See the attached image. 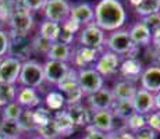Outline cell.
Masks as SVG:
<instances>
[{
  "mask_svg": "<svg viewBox=\"0 0 160 139\" xmlns=\"http://www.w3.org/2000/svg\"><path fill=\"white\" fill-rule=\"evenodd\" d=\"M125 125H127V128L130 129V131L137 132V131H139L141 128L146 127V118H145V116H142V114L134 113L130 118L125 121Z\"/></svg>",
  "mask_w": 160,
  "mask_h": 139,
  "instance_id": "cell-36",
  "label": "cell"
},
{
  "mask_svg": "<svg viewBox=\"0 0 160 139\" xmlns=\"http://www.w3.org/2000/svg\"><path fill=\"white\" fill-rule=\"evenodd\" d=\"M0 139H6V138H3V137H2V135H0Z\"/></svg>",
  "mask_w": 160,
  "mask_h": 139,
  "instance_id": "cell-53",
  "label": "cell"
},
{
  "mask_svg": "<svg viewBox=\"0 0 160 139\" xmlns=\"http://www.w3.org/2000/svg\"><path fill=\"white\" fill-rule=\"evenodd\" d=\"M8 25H10V32L13 35H28V32L33 27V17L27 8L21 7V6H15L13 14H11L10 20H8Z\"/></svg>",
  "mask_w": 160,
  "mask_h": 139,
  "instance_id": "cell-5",
  "label": "cell"
},
{
  "mask_svg": "<svg viewBox=\"0 0 160 139\" xmlns=\"http://www.w3.org/2000/svg\"><path fill=\"white\" fill-rule=\"evenodd\" d=\"M8 57H14L20 60L21 63L28 61L33 53L32 49V39L28 35H13L8 33Z\"/></svg>",
  "mask_w": 160,
  "mask_h": 139,
  "instance_id": "cell-4",
  "label": "cell"
},
{
  "mask_svg": "<svg viewBox=\"0 0 160 139\" xmlns=\"http://www.w3.org/2000/svg\"><path fill=\"white\" fill-rule=\"evenodd\" d=\"M87 103L89 110L93 111H102V110H110L114 103V99L112 95V89L103 86L95 93H91L87 96Z\"/></svg>",
  "mask_w": 160,
  "mask_h": 139,
  "instance_id": "cell-11",
  "label": "cell"
},
{
  "mask_svg": "<svg viewBox=\"0 0 160 139\" xmlns=\"http://www.w3.org/2000/svg\"><path fill=\"white\" fill-rule=\"evenodd\" d=\"M8 2H13V3H18V0H8Z\"/></svg>",
  "mask_w": 160,
  "mask_h": 139,
  "instance_id": "cell-52",
  "label": "cell"
},
{
  "mask_svg": "<svg viewBox=\"0 0 160 139\" xmlns=\"http://www.w3.org/2000/svg\"><path fill=\"white\" fill-rule=\"evenodd\" d=\"M53 121L57 127V131L60 137H70L74 132V129H75V125L72 124L71 118H70V116L67 114V111L64 109L60 111H56V114L53 116Z\"/></svg>",
  "mask_w": 160,
  "mask_h": 139,
  "instance_id": "cell-24",
  "label": "cell"
},
{
  "mask_svg": "<svg viewBox=\"0 0 160 139\" xmlns=\"http://www.w3.org/2000/svg\"><path fill=\"white\" fill-rule=\"evenodd\" d=\"M103 47L99 49H93V47H85V46H81L77 50H72V56L71 60L72 64L75 67L79 68H88L92 64L96 63V60L99 58V56L103 53Z\"/></svg>",
  "mask_w": 160,
  "mask_h": 139,
  "instance_id": "cell-10",
  "label": "cell"
},
{
  "mask_svg": "<svg viewBox=\"0 0 160 139\" xmlns=\"http://www.w3.org/2000/svg\"><path fill=\"white\" fill-rule=\"evenodd\" d=\"M91 125L103 134H109V132L114 131V116L110 110L93 111Z\"/></svg>",
  "mask_w": 160,
  "mask_h": 139,
  "instance_id": "cell-17",
  "label": "cell"
},
{
  "mask_svg": "<svg viewBox=\"0 0 160 139\" xmlns=\"http://www.w3.org/2000/svg\"><path fill=\"white\" fill-rule=\"evenodd\" d=\"M75 39V33H72L71 31L66 29L63 25H60V32H58V38H57V42L60 43H64V45H71Z\"/></svg>",
  "mask_w": 160,
  "mask_h": 139,
  "instance_id": "cell-43",
  "label": "cell"
},
{
  "mask_svg": "<svg viewBox=\"0 0 160 139\" xmlns=\"http://www.w3.org/2000/svg\"><path fill=\"white\" fill-rule=\"evenodd\" d=\"M46 0H18V6L27 8L28 11H38V10H43Z\"/></svg>",
  "mask_w": 160,
  "mask_h": 139,
  "instance_id": "cell-41",
  "label": "cell"
},
{
  "mask_svg": "<svg viewBox=\"0 0 160 139\" xmlns=\"http://www.w3.org/2000/svg\"><path fill=\"white\" fill-rule=\"evenodd\" d=\"M58 32H60V24H57V22H52V21L45 20L41 24V27H39V35L42 38L50 41L52 43L57 42Z\"/></svg>",
  "mask_w": 160,
  "mask_h": 139,
  "instance_id": "cell-29",
  "label": "cell"
},
{
  "mask_svg": "<svg viewBox=\"0 0 160 139\" xmlns=\"http://www.w3.org/2000/svg\"><path fill=\"white\" fill-rule=\"evenodd\" d=\"M20 106L25 107V109H36L38 106H41V96H39L38 91L33 88H25L21 86L17 91V97H15Z\"/></svg>",
  "mask_w": 160,
  "mask_h": 139,
  "instance_id": "cell-19",
  "label": "cell"
},
{
  "mask_svg": "<svg viewBox=\"0 0 160 139\" xmlns=\"http://www.w3.org/2000/svg\"><path fill=\"white\" fill-rule=\"evenodd\" d=\"M56 86H57V91L61 92V93H66V92L77 88V86H78V70L74 68V67H70L66 77H64Z\"/></svg>",
  "mask_w": 160,
  "mask_h": 139,
  "instance_id": "cell-27",
  "label": "cell"
},
{
  "mask_svg": "<svg viewBox=\"0 0 160 139\" xmlns=\"http://www.w3.org/2000/svg\"><path fill=\"white\" fill-rule=\"evenodd\" d=\"M48 60H53V61H61V63H68L71 60L72 50L71 46L64 45L60 42H54L52 43L50 50L48 52Z\"/></svg>",
  "mask_w": 160,
  "mask_h": 139,
  "instance_id": "cell-23",
  "label": "cell"
},
{
  "mask_svg": "<svg viewBox=\"0 0 160 139\" xmlns=\"http://www.w3.org/2000/svg\"><path fill=\"white\" fill-rule=\"evenodd\" d=\"M17 3L8 2V0H0V21H8L13 14Z\"/></svg>",
  "mask_w": 160,
  "mask_h": 139,
  "instance_id": "cell-39",
  "label": "cell"
},
{
  "mask_svg": "<svg viewBox=\"0 0 160 139\" xmlns=\"http://www.w3.org/2000/svg\"><path fill=\"white\" fill-rule=\"evenodd\" d=\"M145 118H146V125L149 128H152L156 134L160 132V111L159 110H153L152 113L146 114Z\"/></svg>",
  "mask_w": 160,
  "mask_h": 139,
  "instance_id": "cell-42",
  "label": "cell"
},
{
  "mask_svg": "<svg viewBox=\"0 0 160 139\" xmlns=\"http://www.w3.org/2000/svg\"><path fill=\"white\" fill-rule=\"evenodd\" d=\"M139 79L142 89L153 95L158 93L160 91V66H149L143 70Z\"/></svg>",
  "mask_w": 160,
  "mask_h": 139,
  "instance_id": "cell-16",
  "label": "cell"
},
{
  "mask_svg": "<svg viewBox=\"0 0 160 139\" xmlns=\"http://www.w3.org/2000/svg\"><path fill=\"white\" fill-rule=\"evenodd\" d=\"M18 124L22 132H31V131H36V124L33 120V111L31 109H24L21 117L18 118Z\"/></svg>",
  "mask_w": 160,
  "mask_h": 139,
  "instance_id": "cell-32",
  "label": "cell"
},
{
  "mask_svg": "<svg viewBox=\"0 0 160 139\" xmlns=\"http://www.w3.org/2000/svg\"><path fill=\"white\" fill-rule=\"evenodd\" d=\"M56 139H61V138H56Z\"/></svg>",
  "mask_w": 160,
  "mask_h": 139,
  "instance_id": "cell-55",
  "label": "cell"
},
{
  "mask_svg": "<svg viewBox=\"0 0 160 139\" xmlns=\"http://www.w3.org/2000/svg\"><path fill=\"white\" fill-rule=\"evenodd\" d=\"M21 131L18 121H11V120H2L0 122V135L6 139H20Z\"/></svg>",
  "mask_w": 160,
  "mask_h": 139,
  "instance_id": "cell-26",
  "label": "cell"
},
{
  "mask_svg": "<svg viewBox=\"0 0 160 139\" xmlns=\"http://www.w3.org/2000/svg\"><path fill=\"white\" fill-rule=\"evenodd\" d=\"M134 137H135V139H156L158 134H156L152 128H149V127L146 125V127H143V128H141L139 131L134 132Z\"/></svg>",
  "mask_w": 160,
  "mask_h": 139,
  "instance_id": "cell-44",
  "label": "cell"
},
{
  "mask_svg": "<svg viewBox=\"0 0 160 139\" xmlns=\"http://www.w3.org/2000/svg\"><path fill=\"white\" fill-rule=\"evenodd\" d=\"M33 120H35V124H36V128L41 125H45L53 118L52 116L50 110L46 109V107H42V106H38L36 109H33Z\"/></svg>",
  "mask_w": 160,
  "mask_h": 139,
  "instance_id": "cell-35",
  "label": "cell"
},
{
  "mask_svg": "<svg viewBox=\"0 0 160 139\" xmlns=\"http://www.w3.org/2000/svg\"><path fill=\"white\" fill-rule=\"evenodd\" d=\"M152 46L156 50L160 52V29L156 31L155 33H152Z\"/></svg>",
  "mask_w": 160,
  "mask_h": 139,
  "instance_id": "cell-48",
  "label": "cell"
},
{
  "mask_svg": "<svg viewBox=\"0 0 160 139\" xmlns=\"http://www.w3.org/2000/svg\"><path fill=\"white\" fill-rule=\"evenodd\" d=\"M158 2H159V4H160V0H158Z\"/></svg>",
  "mask_w": 160,
  "mask_h": 139,
  "instance_id": "cell-54",
  "label": "cell"
},
{
  "mask_svg": "<svg viewBox=\"0 0 160 139\" xmlns=\"http://www.w3.org/2000/svg\"><path fill=\"white\" fill-rule=\"evenodd\" d=\"M0 110H2V107H0Z\"/></svg>",
  "mask_w": 160,
  "mask_h": 139,
  "instance_id": "cell-56",
  "label": "cell"
},
{
  "mask_svg": "<svg viewBox=\"0 0 160 139\" xmlns=\"http://www.w3.org/2000/svg\"><path fill=\"white\" fill-rule=\"evenodd\" d=\"M93 11L95 24L103 32H114L127 21V13L120 0H99Z\"/></svg>",
  "mask_w": 160,
  "mask_h": 139,
  "instance_id": "cell-1",
  "label": "cell"
},
{
  "mask_svg": "<svg viewBox=\"0 0 160 139\" xmlns=\"http://www.w3.org/2000/svg\"><path fill=\"white\" fill-rule=\"evenodd\" d=\"M20 60L14 57H3L0 60V83H10L14 85L18 81V77L21 72Z\"/></svg>",
  "mask_w": 160,
  "mask_h": 139,
  "instance_id": "cell-12",
  "label": "cell"
},
{
  "mask_svg": "<svg viewBox=\"0 0 160 139\" xmlns=\"http://www.w3.org/2000/svg\"><path fill=\"white\" fill-rule=\"evenodd\" d=\"M36 132H38V135L41 139H56V138L60 137L53 118H52L48 124L38 127V128H36Z\"/></svg>",
  "mask_w": 160,
  "mask_h": 139,
  "instance_id": "cell-34",
  "label": "cell"
},
{
  "mask_svg": "<svg viewBox=\"0 0 160 139\" xmlns=\"http://www.w3.org/2000/svg\"><path fill=\"white\" fill-rule=\"evenodd\" d=\"M132 104H134L135 113L146 116L155 110V95L142 88L137 89V93L132 99Z\"/></svg>",
  "mask_w": 160,
  "mask_h": 139,
  "instance_id": "cell-14",
  "label": "cell"
},
{
  "mask_svg": "<svg viewBox=\"0 0 160 139\" xmlns=\"http://www.w3.org/2000/svg\"><path fill=\"white\" fill-rule=\"evenodd\" d=\"M45 103H46V109L52 111H60L66 107V97H64V95L61 92L50 91L46 93Z\"/></svg>",
  "mask_w": 160,
  "mask_h": 139,
  "instance_id": "cell-28",
  "label": "cell"
},
{
  "mask_svg": "<svg viewBox=\"0 0 160 139\" xmlns=\"http://www.w3.org/2000/svg\"><path fill=\"white\" fill-rule=\"evenodd\" d=\"M116 139H135V137L128 131H116Z\"/></svg>",
  "mask_w": 160,
  "mask_h": 139,
  "instance_id": "cell-49",
  "label": "cell"
},
{
  "mask_svg": "<svg viewBox=\"0 0 160 139\" xmlns=\"http://www.w3.org/2000/svg\"><path fill=\"white\" fill-rule=\"evenodd\" d=\"M52 47V42L48 41V39L42 38L41 35L35 36L32 39V49L33 53H41V54H48V52L50 50Z\"/></svg>",
  "mask_w": 160,
  "mask_h": 139,
  "instance_id": "cell-37",
  "label": "cell"
},
{
  "mask_svg": "<svg viewBox=\"0 0 160 139\" xmlns=\"http://www.w3.org/2000/svg\"><path fill=\"white\" fill-rule=\"evenodd\" d=\"M137 93V86L131 81H121L116 82L112 88V95L114 100H132Z\"/></svg>",
  "mask_w": 160,
  "mask_h": 139,
  "instance_id": "cell-21",
  "label": "cell"
},
{
  "mask_svg": "<svg viewBox=\"0 0 160 139\" xmlns=\"http://www.w3.org/2000/svg\"><path fill=\"white\" fill-rule=\"evenodd\" d=\"M70 18L79 24V25H88L95 20V11L89 3H79L71 7Z\"/></svg>",
  "mask_w": 160,
  "mask_h": 139,
  "instance_id": "cell-20",
  "label": "cell"
},
{
  "mask_svg": "<svg viewBox=\"0 0 160 139\" xmlns=\"http://www.w3.org/2000/svg\"><path fill=\"white\" fill-rule=\"evenodd\" d=\"M85 129H87V135L84 137V139H106V134L95 129L92 125H88Z\"/></svg>",
  "mask_w": 160,
  "mask_h": 139,
  "instance_id": "cell-46",
  "label": "cell"
},
{
  "mask_svg": "<svg viewBox=\"0 0 160 139\" xmlns=\"http://www.w3.org/2000/svg\"><path fill=\"white\" fill-rule=\"evenodd\" d=\"M155 110L160 111V91L158 93H155Z\"/></svg>",
  "mask_w": 160,
  "mask_h": 139,
  "instance_id": "cell-50",
  "label": "cell"
},
{
  "mask_svg": "<svg viewBox=\"0 0 160 139\" xmlns=\"http://www.w3.org/2000/svg\"><path fill=\"white\" fill-rule=\"evenodd\" d=\"M104 41H106L104 32L95 22L85 25V28L81 29V33H79V43L85 47H104Z\"/></svg>",
  "mask_w": 160,
  "mask_h": 139,
  "instance_id": "cell-8",
  "label": "cell"
},
{
  "mask_svg": "<svg viewBox=\"0 0 160 139\" xmlns=\"http://www.w3.org/2000/svg\"><path fill=\"white\" fill-rule=\"evenodd\" d=\"M141 22L145 25L148 29L150 31V33H155L156 31L160 29V13L148 15V17H143Z\"/></svg>",
  "mask_w": 160,
  "mask_h": 139,
  "instance_id": "cell-38",
  "label": "cell"
},
{
  "mask_svg": "<svg viewBox=\"0 0 160 139\" xmlns=\"http://www.w3.org/2000/svg\"><path fill=\"white\" fill-rule=\"evenodd\" d=\"M68 70H70L68 63L48 60L43 64L45 81L49 82V83H53V85H57V83L66 77V74L68 72Z\"/></svg>",
  "mask_w": 160,
  "mask_h": 139,
  "instance_id": "cell-13",
  "label": "cell"
},
{
  "mask_svg": "<svg viewBox=\"0 0 160 139\" xmlns=\"http://www.w3.org/2000/svg\"><path fill=\"white\" fill-rule=\"evenodd\" d=\"M70 10L71 6L67 0H46L43 7L45 20L63 24L70 17Z\"/></svg>",
  "mask_w": 160,
  "mask_h": 139,
  "instance_id": "cell-7",
  "label": "cell"
},
{
  "mask_svg": "<svg viewBox=\"0 0 160 139\" xmlns=\"http://www.w3.org/2000/svg\"><path fill=\"white\" fill-rule=\"evenodd\" d=\"M17 97V88L10 83H0V107L15 102Z\"/></svg>",
  "mask_w": 160,
  "mask_h": 139,
  "instance_id": "cell-31",
  "label": "cell"
},
{
  "mask_svg": "<svg viewBox=\"0 0 160 139\" xmlns=\"http://www.w3.org/2000/svg\"><path fill=\"white\" fill-rule=\"evenodd\" d=\"M66 111L75 127H84V128H87L88 125H91L92 111L89 110V107L84 106L82 103L70 104V106L66 107Z\"/></svg>",
  "mask_w": 160,
  "mask_h": 139,
  "instance_id": "cell-15",
  "label": "cell"
},
{
  "mask_svg": "<svg viewBox=\"0 0 160 139\" xmlns=\"http://www.w3.org/2000/svg\"><path fill=\"white\" fill-rule=\"evenodd\" d=\"M24 111V107L20 106L17 102L7 104V106L2 107V114H3V120H11V121H18V118L21 117Z\"/></svg>",
  "mask_w": 160,
  "mask_h": 139,
  "instance_id": "cell-33",
  "label": "cell"
},
{
  "mask_svg": "<svg viewBox=\"0 0 160 139\" xmlns=\"http://www.w3.org/2000/svg\"><path fill=\"white\" fill-rule=\"evenodd\" d=\"M120 63H121L120 56H117L110 50H104L96 60L93 68L104 78V77H112L117 74V71L120 68Z\"/></svg>",
  "mask_w": 160,
  "mask_h": 139,
  "instance_id": "cell-9",
  "label": "cell"
},
{
  "mask_svg": "<svg viewBox=\"0 0 160 139\" xmlns=\"http://www.w3.org/2000/svg\"><path fill=\"white\" fill-rule=\"evenodd\" d=\"M63 95H64V97H66V106L81 103L82 97H84V93H82V91H81L79 86H77V88H74V89H71V91L63 93Z\"/></svg>",
  "mask_w": 160,
  "mask_h": 139,
  "instance_id": "cell-40",
  "label": "cell"
},
{
  "mask_svg": "<svg viewBox=\"0 0 160 139\" xmlns=\"http://www.w3.org/2000/svg\"><path fill=\"white\" fill-rule=\"evenodd\" d=\"M104 43L107 45V49L110 52L116 53L117 56L125 54L127 58H137V53L139 50V47L134 46L128 31L122 29H117L114 32H112L109 38L104 41Z\"/></svg>",
  "mask_w": 160,
  "mask_h": 139,
  "instance_id": "cell-2",
  "label": "cell"
},
{
  "mask_svg": "<svg viewBox=\"0 0 160 139\" xmlns=\"http://www.w3.org/2000/svg\"><path fill=\"white\" fill-rule=\"evenodd\" d=\"M8 32L0 29V58L6 57L8 52Z\"/></svg>",
  "mask_w": 160,
  "mask_h": 139,
  "instance_id": "cell-45",
  "label": "cell"
},
{
  "mask_svg": "<svg viewBox=\"0 0 160 139\" xmlns=\"http://www.w3.org/2000/svg\"><path fill=\"white\" fill-rule=\"evenodd\" d=\"M135 13L141 15L142 18L160 13V4L158 0H141V3L135 7Z\"/></svg>",
  "mask_w": 160,
  "mask_h": 139,
  "instance_id": "cell-30",
  "label": "cell"
},
{
  "mask_svg": "<svg viewBox=\"0 0 160 139\" xmlns=\"http://www.w3.org/2000/svg\"><path fill=\"white\" fill-rule=\"evenodd\" d=\"M130 2H131V4L134 6V7H137V6L141 3V0H130Z\"/></svg>",
  "mask_w": 160,
  "mask_h": 139,
  "instance_id": "cell-51",
  "label": "cell"
},
{
  "mask_svg": "<svg viewBox=\"0 0 160 139\" xmlns=\"http://www.w3.org/2000/svg\"><path fill=\"white\" fill-rule=\"evenodd\" d=\"M78 70V68H77ZM78 86L81 88L84 95H91L98 92L104 86V79L95 68L88 67V68H79L78 70Z\"/></svg>",
  "mask_w": 160,
  "mask_h": 139,
  "instance_id": "cell-6",
  "label": "cell"
},
{
  "mask_svg": "<svg viewBox=\"0 0 160 139\" xmlns=\"http://www.w3.org/2000/svg\"><path fill=\"white\" fill-rule=\"evenodd\" d=\"M128 33H130V38L134 43V46H137V47L149 46L150 42H152V33L142 22H137L128 31Z\"/></svg>",
  "mask_w": 160,
  "mask_h": 139,
  "instance_id": "cell-22",
  "label": "cell"
},
{
  "mask_svg": "<svg viewBox=\"0 0 160 139\" xmlns=\"http://www.w3.org/2000/svg\"><path fill=\"white\" fill-rule=\"evenodd\" d=\"M17 82L21 86H25V88L39 89L45 82L43 64L33 60L24 61L22 66H21V72Z\"/></svg>",
  "mask_w": 160,
  "mask_h": 139,
  "instance_id": "cell-3",
  "label": "cell"
},
{
  "mask_svg": "<svg viewBox=\"0 0 160 139\" xmlns=\"http://www.w3.org/2000/svg\"><path fill=\"white\" fill-rule=\"evenodd\" d=\"M60 25H63L64 28H66V29H68V31H71L72 33H77L78 32L79 29H81V25H79L78 22H77V21H74L72 18H67L66 21H64L63 24H60Z\"/></svg>",
  "mask_w": 160,
  "mask_h": 139,
  "instance_id": "cell-47",
  "label": "cell"
},
{
  "mask_svg": "<svg viewBox=\"0 0 160 139\" xmlns=\"http://www.w3.org/2000/svg\"><path fill=\"white\" fill-rule=\"evenodd\" d=\"M120 74L124 77L125 81L135 82L141 78L143 72V67L138 58H125L122 63H120Z\"/></svg>",
  "mask_w": 160,
  "mask_h": 139,
  "instance_id": "cell-18",
  "label": "cell"
},
{
  "mask_svg": "<svg viewBox=\"0 0 160 139\" xmlns=\"http://www.w3.org/2000/svg\"><path fill=\"white\" fill-rule=\"evenodd\" d=\"M110 111L117 118L127 121L135 113V109H134V104H132V100H114Z\"/></svg>",
  "mask_w": 160,
  "mask_h": 139,
  "instance_id": "cell-25",
  "label": "cell"
},
{
  "mask_svg": "<svg viewBox=\"0 0 160 139\" xmlns=\"http://www.w3.org/2000/svg\"><path fill=\"white\" fill-rule=\"evenodd\" d=\"M0 60H2V58H0Z\"/></svg>",
  "mask_w": 160,
  "mask_h": 139,
  "instance_id": "cell-57",
  "label": "cell"
}]
</instances>
